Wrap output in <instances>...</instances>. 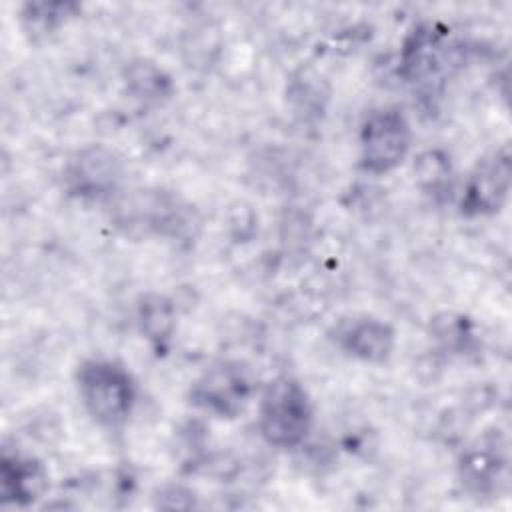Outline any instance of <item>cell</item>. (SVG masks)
Here are the masks:
<instances>
[{
    "mask_svg": "<svg viewBox=\"0 0 512 512\" xmlns=\"http://www.w3.org/2000/svg\"><path fill=\"white\" fill-rule=\"evenodd\" d=\"M510 190V156L506 150L494 152L492 156L478 162L470 174L464 196H462V214L482 216L498 212Z\"/></svg>",
    "mask_w": 512,
    "mask_h": 512,
    "instance_id": "5b68a950",
    "label": "cell"
},
{
    "mask_svg": "<svg viewBox=\"0 0 512 512\" xmlns=\"http://www.w3.org/2000/svg\"><path fill=\"white\" fill-rule=\"evenodd\" d=\"M254 392V378L240 362H218L192 386V402L220 418H234L244 410Z\"/></svg>",
    "mask_w": 512,
    "mask_h": 512,
    "instance_id": "277c9868",
    "label": "cell"
},
{
    "mask_svg": "<svg viewBox=\"0 0 512 512\" xmlns=\"http://www.w3.org/2000/svg\"><path fill=\"white\" fill-rule=\"evenodd\" d=\"M48 484V476L32 458L18 454H2L0 464V498L4 504L26 506L38 500Z\"/></svg>",
    "mask_w": 512,
    "mask_h": 512,
    "instance_id": "ba28073f",
    "label": "cell"
},
{
    "mask_svg": "<svg viewBox=\"0 0 512 512\" xmlns=\"http://www.w3.org/2000/svg\"><path fill=\"white\" fill-rule=\"evenodd\" d=\"M410 138V126L400 110L370 112L360 130V166L374 174L396 168L410 150Z\"/></svg>",
    "mask_w": 512,
    "mask_h": 512,
    "instance_id": "3957f363",
    "label": "cell"
},
{
    "mask_svg": "<svg viewBox=\"0 0 512 512\" xmlns=\"http://www.w3.org/2000/svg\"><path fill=\"white\" fill-rule=\"evenodd\" d=\"M258 424L270 444L280 448L298 446L312 426V406L306 390L288 376L272 380L260 398Z\"/></svg>",
    "mask_w": 512,
    "mask_h": 512,
    "instance_id": "7a4b0ae2",
    "label": "cell"
},
{
    "mask_svg": "<svg viewBox=\"0 0 512 512\" xmlns=\"http://www.w3.org/2000/svg\"><path fill=\"white\" fill-rule=\"evenodd\" d=\"M340 346L364 362H384L394 348V330L376 318L352 320L340 332Z\"/></svg>",
    "mask_w": 512,
    "mask_h": 512,
    "instance_id": "9c48e42d",
    "label": "cell"
},
{
    "mask_svg": "<svg viewBox=\"0 0 512 512\" xmlns=\"http://www.w3.org/2000/svg\"><path fill=\"white\" fill-rule=\"evenodd\" d=\"M78 392L88 414L106 428L122 426L136 400L132 376L116 362L86 360L76 374Z\"/></svg>",
    "mask_w": 512,
    "mask_h": 512,
    "instance_id": "6da1fadb",
    "label": "cell"
},
{
    "mask_svg": "<svg viewBox=\"0 0 512 512\" xmlns=\"http://www.w3.org/2000/svg\"><path fill=\"white\" fill-rule=\"evenodd\" d=\"M138 322H140L142 334L150 342L158 346L168 342L176 324L172 302L160 294L144 296L138 306Z\"/></svg>",
    "mask_w": 512,
    "mask_h": 512,
    "instance_id": "8fae6325",
    "label": "cell"
},
{
    "mask_svg": "<svg viewBox=\"0 0 512 512\" xmlns=\"http://www.w3.org/2000/svg\"><path fill=\"white\" fill-rule=\"evenodd\" d=\"M128 86L142 100H160L170 90L168 78L150 62H134L128 68Z\"/></svg>",
    "mask_w": 512,
    "mask_h": 512,
    "instance_id": "7c38bea8",
    "label": "cell"
},
{
    "mask_svg": "<svg viewBox=\"0 0 512 512\" xmlns=\"http://www.w3.org/2000/svg\"><path fill=\"white\" fill-rule=\"evenodd\" d=\"M66 180L72 194L80 198H102L116 188L120 180V162L110 150L90 146L78 152L70 162Z\"/></svg>",
    "mask_w": 512,
    "mask_h": 512,
    "instance_id": "8992f818",
    "label": "cell"
},
{
    "mask_svg": "<svg viewBox=\"0 0 512 512\" xmlns=\"http://www.w3.org/2000/svg\"><path fill=\"white\" fill-rule=\"evenodd\" d=\"M440 48V34L432 26H420L406 40L402 50V72L408 80H418L432 72Z\"/></svg>",
    "mask_w": 512,
    "mask_h": 512,
    "instance_id": "30bf717a",
    "label": "cell"
},
{
    "mask_svg": "<svg viewBox=\"0 0 512 512\" xmlns=\"http://www.w3.org/2000/svg\"><path fill=\"white\" fill-rule=\"evenodd\" d=\"M418 172L422 182H426L432 190H436L440 184H446L448 174H450V164L446 162L444 156L438 152H426L418 158Z\"/></svg>",
    "mask_w": 512,
    "mask_h": 512,
    "instance_id": "5bb4252c",
    "label": "cell"
},
{
    "mask_svg": "<svg viewBox=\"0 0 512 512\" xmlns=\"http://www.w3.org/2000/svg\"><path fill=\"white\" fill-rule=\"evenodd\" d=\"M70 10H74V6L66 2H34L24 6L22 20L26 22L30 32L46 34L52 28H56L60 22H64Z\"/></svg>",
    "mask_w": 512,
    "mask_h": 512,
    "instance_id": "4fadbf2b",
    "label": "cell"
},
{
    "mask_svg": "<svg viewBox=\"0 0 512 512\" xmlns=\"http://www.w3.org/2000/svg\"><path fill=\"white\" fill-rule=\"evenodd\" d=\"M506 470V448L496 436H482L468 446L458 462L462 484L474 494H490Z\"/></svg>",
    "mask_w": 512,
    "mask_h": 512,
    "instance_id": "52a82bcc",
    "label": "cell"
}]
</instances>
